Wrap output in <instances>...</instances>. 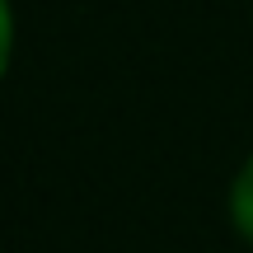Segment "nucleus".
Returning a JSON list of instances; mask_svg holds the SVG:
<instances>
[{
    "instance_id": "nucleus-1",
    "label": "nucleus",
    "mask_w": 253,
    "mask_h": 253,
    "mask_svg": "<svg viewBox=\"0 0 253 253\" xmlns=\"http://www.w3.org/2000/svg\"><path fill=\"white\" fill-rule=\"evenodd\" d=\"M230 220H235V230L253 244V155L239 164L235 183H230Z\"/></svg>"
},
{
    "instance_id": "nucleus-2",
    "label": "nucleus",
    "mask_w": 253,
    "mask_h": 253,
    "mask_svg": "<svg viewBox=\"0 0 253 253\" xmlns=\"http://www.w3.org/2000/svg\"><path fill=\"white\" fill-rule=\"evenodd\" d=\"M9 61H14V5L0 0V75L9 71Z\"/></svg>"
}]
</instances>
